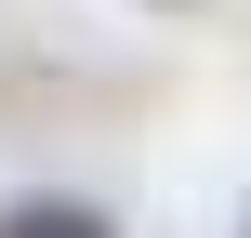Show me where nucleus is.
Returning a JSON list of instances; mask_svg holds the SVG:
<instances>
[{
  "instance_id": "1",
  "label": "nucleus",
  "mask_w": 251,
  "mask_h": 238,
  "mask_svg": "<svg viewBox=\"0 0 251 238\" xmlns=\"http://www.w3.org/2000/svg\"><path fill=\"white\" fill-rule=\"evenodd\" d=\"M0 238H119V225H106V212H79V199H13Z\"/></svg>"
}]
</instances>
